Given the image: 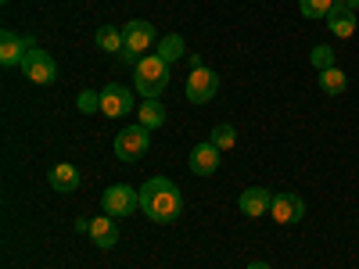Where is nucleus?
Segmentation results:
<instances>
[{
    "mask_svg": "<svg viewBox=\"0 0 359 269\" xmlns=\"http://www.w3.org/2000/svg\"><path fill=\"white\" fill-rule=\"evenodd\" d=\"M140 212L151 223H176L180 212H184V194L172 179L155 176L140 187Z\"/></svg>",
    "mask_w": 359,
    "mask_h": 269,
    "instance_id": "nucleus-1",
    "label": "nucleus"
},
{
    "mask_svg": "<svg viewBox=\"0 0 359 269\" xmlns=\"http://www.w3.org/2000/svg\"><path fill=\"white\" fill-rule=\"evenodd\" d=\"M133 79H137V94H140L144 101H147V97H158L162 90L169 86V65L151 50V54H144L140 62L133 65Z\"/></svg>",
    "mask_w": 359,
    "mask_h": 269,
    "instance_id": "nucleus-2",
    "label": "nucleus"
},
{
    "mask_svg": "<svg viewBox=\"0 0 359 269\" xmlns=\"http://www.w3.org/2000/svg\"><path fill=\"white\" fill-rule=\"evenodd\" d=\"M123 40H126V47L118 57H123L126 65H137L144 57V50H151V43H155V25L144 22V18H133V22L123 25Z\"/></svg>",
    "mask_w": 359,
    "mask_h": 269,
    "instance_id": "nucleus-3",
    "label": "nucleus"
},
{
    "mask_svg": "<svg viewBox=\"0 0 359 269\" xmlns=\"http://www.w3.org/2000/svg\"><path fill=\"white\" fill-rule=\"evenodd\" d=\"M22 72H25V79H33L36 86H47V83H54V79H57V65H54V57H50L47 50H40L33 36H25Z\"/></svg>",
    "mask_w": 359,
    "mask_h": 269,
    "instance_id": "nucleus-4",
    "label": "nucleus"
},
{
    "mask_svg": "<svg viewBox=\"0 0 359 269\" xmlns=\"http://www.w3.org/2000/svg\"><path fill=\"white\" fill-rule=\"evenodd\" d=\"M101 208H104V216H111V219H126V216H133L140 208V191H133L126 184H115V187H108L101 194Z\"/></svg>",
    "mask_w": 359,
    "mask_h": 269,
    "instance_id": "nucleus-5",
    "label": "nucleus"
},
{
    "mask_svg": "<svg viewBox=\"0 0 359 269\" xmlns=\"http://www.w3.org/2000/svg\"><path fill=\"white\" fill-rule=\"evenodd\" d=\"M147 147H151V130H144L140 123L137 126H126L123 133L115 137V155L123 162H137L147 155Z\"/></svg>",
    "mask_w": 359,
    "mask_h": 269,
    "instance_id": "nucleus-6",
    "label": "nucleus"
},
{
    "mask_svg": "<svg viewBox=\"0 0 359 269\" xmlns=\"http://www.w3.org/2000/svg\"><path fill=\"white\" fill-rule=\"evenodd\" d=\"M216 90H219V76L212 72V69H191V76H187V101H194V104H205V101H212L216 97Z\"/></svg>",
    "mask_w": 359,
    "mask_h": 269,
    "instance_id": "nucleus-7",
    "label": "nucleus"
},
{
    "mask_svg": "<svg viewBox=\"0 0 359 269\" xmlns=\"http://www.w3.org/2000/svg\"><path fill=\"white\" fill-rule=\"evenodd\" d=\"M101 111H104L108 118L130 115V111H133V94H130L126 86H118V83H108V86L101 90Z\"/></svg>",
    "mask_w": 359,
    "mask_h": 269,
    "instance_id": "nucleus-8",
    "label": "nucleus"
},
{
    "mask_svg": "<svg viewBox=\"0 0 359 269\" xmlns=\"http://www.w3.org/2000/svg\"><path fill=\"white\" fill-rule=\"evenodd\" d=\"M269 216L280 226H291L306 216V201L298 194H273V205H269Z\"/></svg>",
    "mask_w": 359,
    "mask_h": 269,
    "instance_id": "nucleus-9",
    "label": "nucleus"
},
{
    "mask_svg": "<svg viewBox=\"0 0 359 269\" xmlns=\"http://www.w3.org/2000/svg\"><path fill=\"white\" fill-rule=\"evenodd\" d=\"M219 169V147L208 140V144H194V151H191V172L198 176H212Z\"/></svg>",
    "mask_w": 359,
    "mask_h": 269,
    "instance_id": "nucleus-10",
    "label": "nucleus"
},
{
    "mask_svg": "<svg viewBox=\"0 0 359 269\" xmlns=\"http://www.w3.org/2000/svg\"><path fill=\"white\" fill-rule=\"evenodd\" d=\"M327 29L338 36V40H348L355 33V8H345V4H334L331 11H327Z\"/></svg>",
    "mask_w": 359,
    "mask_h": 269,
    "instance_id": "nucleus-11",
    "label": "nucleus"
},
{
    "mask_svg": "<svg viewBox=\"0 0 359 269\" xmlns=\"http://www.w3.org/2000/svg\"><path fill=\"white\" fill-rule=\"evenodd\" d=\"M22 57H25V36L4 29V33H0V65L15 69V65H22Z\"/></svg>",
    "mask_w": 359,
    "mask_h": 269,
    "instance_id": "nucleus-12",
    "label": "nucleus"
},
{
    "mask_svg": "<svg viewBox=\"0 0 359 269\" xmlns=\"http://www.w3.org/2000/svg\"><path fill=\"white\" fill-rule=\"evenodd\" d=\"M237 205H241V212H245V216L255 219V216H266V212H269V205H273V194H269L266 187H248Z\"/></svg>",
    "mask_w": 359,
    "mask_h": 269,
    "instance_id": "nucleus-13",
    "label": "nucleus"
},
{
    "mask_svg": "<svg viewBox=\"0 0 359 269\" xmlns=\"http://www.w3.org/2000/svg\"><path fill=\"white\" fill-rule=\"evenodd\" d=\"M50 187H54V191H62V194L79 191V169H76V165H69V162L50 165Z\"/></svg>",
    "mask_w": 359,
    "mask_h": 269,
    "instance_id": "nucleus-14",
    "label": "nucleus"
},
{
    "mask_svg": "<svg viewBox=\"0 0 359 269\" xmlns=\"http://www.w3.org/2000/svg\"><path fill=\"white\" fill-rule=\"evenodd\" d=\"M137 123L144 126V130H158V126H165V104L158 101V97H147L140 108H137Z\"/></svg>",
    "mask_w": 359,
    "mask_h": 269,
    "instance_id": "nucleus-15",
    "label": "nucleus"
},
{
    "mask_svg": "<svg viewBox=\"0 0 359 269\" xmlns=\"http://www.w3.org/2000/svg\"><path fill=\"white\" fill-rule=\"evenodd\" d=\"M111 216H101V219H94V226H90V237H94V244L101 248V251H108V248H115L118 244V230H115V223H108Z\"/></svg>",
    "mask_w": 359,
    "mask_h": 269,
    "instance_id": "nucleus-16",
    "label": "nucleus"
},
{
    "mask_svg": "<svg viewBox=\"0 0 359 269\" xmlns=\"http://www.w3.org/2000/svg\"><path fill=\"white\" fill-rule=\"evenodd\" d=\"M155 54L162 57L165 65H172L176 57H184V54H187V43H184V36H180V33H169V36H162V40H158Z\"/></svg>",
    "mask_w": 359,
    "mask_h": 269,
    "instance_id": "nucleus-17",
    "label": "nucleus"
},
{
    "mask_svg": "<svg viewBox=\"0 0 359 269\" xmlns=\"http://www.w3.org/2000/svg\"><path fill=\"white\" fill-rule=\"evenodd\" d=\"M94 40H97V47H101V50H108V54H123V47H126L123 29H115V25H101Z\"/></svg>",
    "mask_w": 359,
    "mask_h": 269,
    "instance_id": "nucleus-18",
    "label": "nucleus"
},
{
    "mask_svg": "<svg viewBox=\"0 0 359 269\" xmlns=\"http://www.w3.org/2000/svg\"><path fill=\"white\" fill-rule=\"evenodd\" d=\"M345 86H348V79H345V72H341L338 65L327 69V72H320V90H323V94L338 97V94H345Z\"/></svg>",
    "mask_w": 359,
    "mask_h": 269,
    "instance_id": "nucleus-19",
    "label": "nucleus"
},
{
    "mask_svg": "<svg viewBox=\"0 0 359 269\" xmlns=\"http://www.w3.org/2000/svg\"><path fill=\"white\" fill-rule=\"evenodd\" d=\"M331 8H334V0H298V11L306 18H327Z\"/></svg>",
    "mask_w": 359,
    "mask_h": 269,
    "instance_id": "nucleus-20",
    "label": "nucleus"
},
{
    "mask_svg": "<svg viewBox=\"0 0 359 269\" xmlns=\"http://www.w3.org/2000/svg\"><path fill=\"white\" fill-rule=\"evenodd\" d=\"M309 62H313V69H316V72H327V69H334V50L327 47V43H320V47H313Z\"/></svg>",
    "mask_w": 359,
    "mask_h": 269,
    "instance_id": "nucleus-21",
    "label": "nucleus"
},
{
    "mask_svg": "<svg viewBox=\"0 0 359 269\" xmlns=\"http://www.w3.org/2000/svg\"><path fill=\"white\" fill-rule=\"evenodd\" d=\"M76 108H79L83 115H90V111H101V94H97V90H79Z\"/></svg>",
    "mask_w": 359,
    "mask_h": 269,
    "instance_id": "nucleus-22",
    "label": "nucleus"
},
{
    "mask_svg": "<svg viewBox=\"0 0 359 269\" xmlns=\"http://www.w3.org/2000/svg\"><path fill=\"white\" fill-rule=\"evenodd\" d=\"M212 144L219 147V151H230V147L237 144V133H233V126H216V130H212Z\"/></svg>",
    "mask_w": 359,
    "mask_h": 269,
    "instance_id": "nucleus-23",
    "label": "nucleus"
},
{
    "mask_svg": "<svg viewBox=\"0 0 359 269\" xmlns=\"http://www.w3.org/2000/svg\"><path fill=\"white\" fill-rule=\"evenodd\" d=\"M90 226H94V219H76V233H90Z\"/></svg>",
    "mask_w": 359,
    "mask_h": 269,
    "instance_id": "nucleus-24",
    "label": "nucleus"
},
{
    "mask_svg": "<svg viewBox=\"0 0 359 269\" xmlns=\"http://www.w3.org/2000/svg\"><path fill=\"white\" fill-rule=\"evenodd\" d=\"M334 4H345V8H359V0H334Z\"/></svg>",
    "mask_w": 359,
    "mask_h": 269,
    "instance_id": "nucleus-25",
    "label": "nucleus"
},
{
    "mask_svg": "<svg viewBox=\"0 0 359 269\" xmlns=\"http://www.w3.org/2000/svg\"><path fill=\"white\" fill-rule=\"evenodd\" d=\"M248 269H269L266 262H248Z\"/></svg>",
    "mask_w": 359,
    "mask_h": 269,
    "instance_id": "nucleus-26",
    "label": "nucleus"
}]
</instances>
